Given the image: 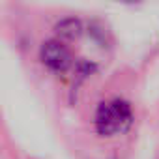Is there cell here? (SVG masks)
<instances>
[{
	"label": "cell",
	"mask_w": 159,
	"mask_h": 159,
	"mask_svg": "<svg viewBox=\"0 0 159 159\" xmlns=\"http://www.w3.org/2000/svg\"><path fill=\"white\" fill-rule=\"evenodd\" d=\"M54 32L60 39H66V41H73V39H79L83 34V23L75 19V17H67V19H62L54 25Z\"/></svg>",
	"instance_id": "3"
},
{
	"label": "cell",
	"mask_w": 159,
	"mask_h": 159,
	"mask_svg": "<svg viewBox=\"0 0 159 159\" xmlns=\"http://www.w3.org/2000/svg\"><path fill=\"white\" fill-rule=\"evenodd\" d=\"M39 58L41 62L56 73H64L71 67V52L67 51V47L60 41V39H49L41 45L39 49Z\"/></svg>",
	"instance_id": "2"
},
{
	"label": "cell",
	"mask_w": 159,
	"mask_h": 159,
	"mask_svg": "<svg viewBox=\"0 0 159 159\" xmlns=\"http://www.w3.org/2000/svg\"><path fill=\"white\" fill-rule=\"evenodd\" d=\"M133 122V112L127 101L124 99H112V101H103L99 103L96 111V131L103 137H112L125 133L131 127Z\"/></svg>",
	"instance_id": "1"
}]
</instances>
